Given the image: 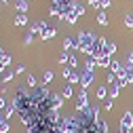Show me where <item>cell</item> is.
Here are the masks:
<instances>
[{"mask_svg": "<svg viewBox=\"0 0 133 133\" xmlns=\"http://www.w3.org/2000/svg\"><path fill=\"white\" fill-rule=\"evenodd\" d=\"M74 6V2L72 0H53L51 2V13L53 17H61V19H65V15L70 13V9Z\"/></svg>", "mask_w": 133, "mask_h": 133, "instance_id": "6da1fadb", "label": "cell"}, {"mask_svg": "<svg viewBox=\"0 0 133 133\" xmlns=\"http://www.w3.org/2000/svg\"><path fill=\"white\" fill-rule=\"evenodd\" d=\"M78 40H80V49H78V51H82V53H89V49L95 44L97 36H93L89 30H82L80 34H78Z\"/></svg>", "mask_w": 133, "mask_h": 133, "instance_id": "7a4b0ae2", "label": "cell"}, {"mask_svg": "<svg viewBox=\"0 0 133 133\" xmlns=\"http://www.w3.org/2000/svg\"><path fill=\"white\" fill-rule=\"evenodd\" d=\"M131 129H133V114L125 112L123 118H121V131L118 133H131Z\"/></svg>", "mask_w": 133, "mask_h": 133, "instance_id": "3957f363", "label": "cell"}, {"mask_svg": "<svg viewBox=\"0 0 133 133\" xmlns=\"http://www.w3.org/2000/svg\"><path fill=\"white\" fill-rule=\"evenodd\" d=\"M63 76L68 78V85H74V82H78V85H80V74L76 72V68H72V65L63 70Z\"/></svg>", "mask_w": 133, "mask_h": 133, "instance_id": "277c9868", "label": "cell"}, {"mask_svg": "<svg viewBox=\"0 0 133 133\" xmlns=\"http://www.w3.org/2000/svg\"><path fill=\"white\" fill-rule=\"evenodd\" d=\"M89 106V99H87V91L85 89H82L78 95H76V112H82V110H85Z\"/></svg>", "mask_w": 133, "mask_h": 133, "instance_id": "5b68a950", "label": "cell"}, {"mask_svg": "<svg viewBox=\"0 0 133 133\" xmlns=\"http://www.w3.org/2000/svg\"><path fill=\"white\" fill-rule=\"evenodd\" d=\"M93 78H95V74H93V70H85V72L80 74V87H82V89L87 91V87H89L91 82H93Z\"/></svg>", "mask_w": 133, "mask_h": 133, "instance_id": "8992f818", "label": "cell"}, {"mask_svg": "<svg viewBox=\"0 0 133 133\" xmlns=\"http://www.w3.org/2000/svg\"><path fill=\"white\" fill-rule=\"evenodd\" d=\"M11 65V55L4 53V49H0V72H4Z\"/></svg>", "mask_w": 133, "mask_h": 133, "instance_id": "52a82bcc", "label": "cell"}, {"mask_svg": "<svg viewBox=\"0 0 133 133\" xmlns=\"http://www.w3.org/2000/svg\"><path fill=\"white\" fill-rule=\"evenodd\" d=\"M46 28H49V25H46L44 21H36L34 25H32V28H30V32H32V34H34V36H36V34H42V32H44Z\"/></svg>", "mask_w": 133, "mask_h": 133, "instance_id": "ba28073f", "label": "cell"}, {"mask_svg": "<svg viewBox=\"0 0 133 133\" xmlns=\"http://www.w3.org/2000/svg\"><path fill=\"white\" fill-rule=\"evenodd\" d=\"M51 102H53L55 110H59V108L63 106V102H65V99H63V95H59V93H53V91H51Z\"/></svg>", "mask_w": 133, "mask_h": 133, "instance_id": "9c48e42d", "label": "cell"}, {"mask_svg": "<svg viewBox=\"0 0 133 133\" xmlns=\"http://www.w3.org/2000/svg\"><path fill=\"white\" fill-rule=\"evenodd\" d=\"M118 78H125L129 85H131V82H133V68H131V65H125V70H123V74Z\"/></svg>", "mask_w": 133, "mask_h": 133, "instance_id": "30bf717a", "label": "cell"}, {"mask_svg": "<svg viewBox=\"0 0 133 133\" xmlns=\"http://www.w3.org/2000/svg\"><path fill=\"white\" fill-rule=\"evenodd\" d=\"M95 61H97V65H102V68H110V63H112V59H110V55H108V53H106V55H102V57H97Z\"/></svg>", "mask_w": 133, "mask_h": 133, "instance_id": "8fae6325", "label": "cell"}, {"mask_svg": "<svg viewBox=\"0 0 133 133\" xmlns=\"http://www.w3.org/2000/svg\"><path fill=\"white\" fill-rule=\"evenodd\" d=\"M13 21H15V25H25V23H28V15H25V13H17Z\"/></svg>", "mask_w": 133, "mask_h": 133, "instance_id": "7c38bea8", "label": "cell"}, {"mask_svg": "<svg viewBox=\"0 0 133 133\" xmlns=\"http://www.w3.org/2000/svg\"><path fill=\"white\" fill-rule=\"evenodd\" d=\"M108 87H110V99L118 97V91H121V85H118V82H112V85H108Z\"/></svg>", "mask_w": 133, "mask_h": 133, "instance_id": "4fadbf2b", "label": "cell"}, {"mask_svg": "<svg viewBox=\"0 0 133 133\" xmlns=\"http://www.w3.org/2000/svg\"><path fill=\"white\" fill-rule=\"evenodd\" d=\"M15 9H17V13H25L28 15V0H17Z\"/></svg>", "mask_w": 133, "mask_h": 133, "instance_id": "5bb4252c", "label": "cell"}, {"mask_svg": "<svg viewBox=\"0 0 133 133\" xmlns=\"http://www.w3.org/2000/svg\"><path fill=\"white\" fill-rule=\"evenodd\" d=\"M76 19H78V13L74 11V6L70 9V13L68 15H65V21H68V23H76Z\"/></svg>", "mask_w": 133, "mask_h": 133, "instance_id": "9a60e30c", "label": "cell"}, {"mask_svg": "<svg viewBox=\"0 0 133 133\" xmlns=\"http://www.w3.org/2000/svg\"><path fill=\"white\" fill-rule=\"evenodd\" d=\"M53 36H55V28H46L42 34H40V38H42V40H49V38H53Z\"/></svg>", "mask_w": 133, "mask_h": 133, "instance_id": "2e32d148", "label": "cell"}, {"mask_svg": "<svg viewBox=\"0 0 133 133\" xmlns=\"http://www.w3.org/2000/svg\"><path fill=\"white\" fill-rule=\"evenodd\" d=\"M61 95H63V99H70L74 93H72V85H65L63 87V91H61Z\"/></svg>", "mask_w": 133, "mask_h": 133, "instance_id": "e0dca14e", "label": "cell"}, {"mask_svg": "<svg viewBox=\"0 0 133 133\" xmlns=\"http://www.w3.org/2000/svg\"><path fill=\"white\" fill-rule=\"evenodd\" d=\"M97 21L102 23V25H108V17H106V11H99V13H97Z\"/></svg>", "mask_w": 133, "mask_h": 133, "instance_id": "ac0fdd59", "label": "cell"}, {"mask_svg": "<svg viewBox=\"0 0 133 133\" xmlns=\"http://www.w3.org/2000/svg\"><path fill=\"white\" fill-rule=\"evenodd\" d=\"M95 97H97V99H106V97H108V89H106V87H99Z\"/></svg>", "mask_w": 133, "mask_h": 133, "instance_id": "d6986e66", "label": "cell"}, {"mask_svg": "<svg viewBox=\"0 0 133 133\" xmlns=\"http://www.w3.org/2000/svg\"><path fill=\"white\" fill-rule=\"evenodd\" d=\"M2 112H4L6 118H11V116L15 114V106H13V104H11V106H4V110H2Z\"/></svg>", "mask_w": 133, "mask_h": 133, "instance_id": "ffe728a7", "label": "cell"}, {"mask_svg": "<svg viewBox=\"0 0 133 133\" xmlns=\"http://www.w3.org/2000/svg\"><path fill=\"white\" fill-rule=\"evenodd\" d=\"M59 63H70V53H68V51H63V53L59 55Z\"/></svg>", "mask_w": 133, "mask_h": 133, "instance_id": "44dd1931", "label": "cell"}, {"mask_svg": "<svg viewBox=\"0 0 133 133\" xmlns=\"http://www.w3.org/2000/svg\"><path fill=\"white\" fill-rule=\"evenodd\" d=\"M53 80V72L49 70V72H44V78H42V85H49V82Z\"/></svg>", "mask_w": 133, "mask_h": 133, "instance_id": "7402d4cb", "label": "cell"}, {"mask_svg": "<svg viewBox=\"0 0 133 133\" xmlns=\"http://www.w3.org/2000/svg\"><path fill=\"white\" fill-rule=\"evenodd\" d=\"M13 76H15V72H13V70H6V72H4V76H2V82L13 80Z\"/></svg>", "mask_w": 133, "mask_h": 133, "instance_id": "603a6c76", "label": "cell"}, {"mask_svg": "<svg viewBox=\"0 0 133 133\" xmlns=\"http://www.w3.org/2000/svg\"><path fill=\"white\" fill-rule=\"evenodd\" d=\"M106 53H108V55H114V53H116V44H114V42H108V46H106Z\"/></svg>", "mask_w": 133, "mask_h": 133, "instance_id": "cb8c5ba5", "label": "cell"}, {"mask_svg": "<svg viewBox=\"0 0 133 133\" xmlns=\"http://www.w3.org/2000/svg\"><path fill=\"white\" fill-rule=\"evenodd\" d=\"M125 25L127 28H133V15H125Z\"/></svg>", "mask_w": 133, "mask_h": 133, "instance_id": "d4e9b609", "label": "cell"}, {"mask_svg": "<svg viewBox=\"0 0 133 133\" xmlns=\"http://www.w3.org/2000/svg\"><path fill=\"white\" fill-rule=\"evenodd\" d=\"M9 129H11V123H9V121L0 125V133H9Z\"/></svg>", "mask_w": 133, "mask_h": 133, "instance_id": "484cf974", "label": "cell"}, {"mask_svg": "<svg viewBox=\"0 0 133 133\" xmlns=\"http://www.w3.org/2000/svg\"><path fill=\"white\" fill-rule=\"evenodd\" d=\"M125 65H133V51L127 53V57H125Z\"/></svg>", "mask_w": 133, "mask_h": 133, "instance_id": "4316f807", "label": "cell"}, {"mask_svg": "<svg viewBox=\"0 0 133 133\" xmlns=\"http://www.w3.org/2000/svg\"><path fill=\"white\" fill-rule=\"evenodd\" d=\"M74 11L78 13V17H80V15H85V6H82V4H74Z\"/></svg>", "mask_w": 133, "mask_h": 133, "instance_id": "83f0119b", "label": "cell"}, {"mask_svg": "<svg viewBox=\"0 0 133 133\" xmlns=\"http://www.w3.org/2000/svg\"><path fill=\"white\" fill-rule=\"evenodd\" d=\"M32 40H34V34H32V32H28L25 38H23V42H25V44H32Z\"/></svg>", "mask_w": 133, "mask_h": 133, "instance_id": "f1b7e54d", "label": "cell"}, {"mask_svg": "<svg viewBox=\"0 0 133 133\" xmlns=\"http://www.w3.org/2000/svg\"><path fill=\"white\" fill-rule=\"evenodd\" d=\"M28 85L36 89V87H38V82H36V78H34V76H28Z\"/></svg>", "mask_w": 133, "mask_h": 133, "instance_id": "f546056e", "label": "cell"}, {"mask_svg": "<svg viewBox=\"0 0 133 133\" xmlns=\"http://www.w3.org/2000/svg\"><path fill=\"white\" fill-rule=\"evenodd\" d=\"M70 65H72V68H76V65H78V61H76V55H74V53H70Z\"/></svg>", "mask_w": 133, "mask_h": 133, "instance_id": "4dcf8cb0", "label": "cell"}, {"mask_svg": "<svg viewBox=\"0 0 133 133\" xmlns=\"http://www.w3.org/2000/svg\"><path fill=\"white\" fill-rule=\"evenodd\" d=\"M106 110H112V99H106V104H104Z\"/></svg>", "mask_w": 133, "mask_h": 133, "instance_id": "1f68e13d", "label": "cell"}, {"mask_svg": "<svg viewBox=\"0 0 133 133\" xmlns=\"http://www.w3.org/2000/svg\"><path fill=\"white\" fill-rule=\"evenodd\" d=\"M9 118H6V116H4V112H0V125H2V123H6Z\"/></svg>", "mask_w": 133, "mask_h": 133, "instance_id": "d6a6232c", "label": "cell"}, {"mask_svg": "<svg viewBox=\"0 0 133 133\" xmlns=\"http://www.w3.org/2000/svg\"><path fill=\"white\" fill-rule=\"evenodd\" d=\"M2 110H4V99L0 97V112H2Z\"/></svg>", "mask_w": 133, "mask_h": 133, "instance_id": "836d02e7", "label": "cell"}, {"mask_svg": "<svg viewBox=\"0 0 133 133\" xmlns=\"http://www.w3.org/2000/svg\"><path fill=\"white\" fill-rule=\"evenodd\" d=\"M0 2H4V4H6V2H9V0H0Z\"/></svg>", "mask_w": 133, "mask_h": 133, "instance_id": "e575fe53", "label": "cell"}, {"mask_svg": "<svg viewBox=\"0 0 133 133\" xmlns=\"http://www.w3.org/2000/svg\"><path fill=\"white\" fill-rule=\"evenodd\" d=\"M2 76H4V74H2V72H0V80H2Z\"/></svg>", "mask_w": 133, "mask_h": 133, "instance_id": "d590c367", "label": "cell"}]
</instances>
